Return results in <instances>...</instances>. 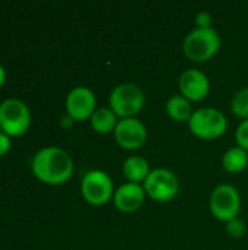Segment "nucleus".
Masks as SVG:
<instances>
[{"instance_id":"nucleus-11","label":"nucleus","mask_w":248,"mask_h":250,"mask_svg":"<svg viewBox=\"0 0 248 250\" xmlns=\"http://www.w3.org/2000/svg\"><path fill=\"white\" fill-rule=\"evenodd\" d=\"M178 86L181 95L186 97L189 101H200L206 98L210 91V82L208 76L197 69L184 70L180 76Z\"/></svg>"},{"instance_id":"nucleus-14","label":"nucleus","mask_w":248,"mask_h":250,"mask_svg":"<svg viewBox=\"0 0 248 250\" xmlns=\"http://www.w3.org/2000/svg\"><path fill=\"white\" fill-rule=\"evenodd\" d=\"M167 113L172 120L177 122H189L193 116L190 101L183 95H174L167 101Z\"/></svg>"},{"instance_id":"nucleus-4","label":"nucleus","mask_w":248,"mask_h":250,"mask_svg":"<svg viewBox=\"0 0 248 250\" xmlns=\"http://www.w3.org/2000/svg\"><path fill=\"white\" fill-rule=\"evenodd\" d=\"M145 104L143 91L134 83H121L110 95V108L117 117L130 119L136 116Z\"/></svg>"},{"instance_id":"nucleus-10","label":"nucleus","mask_w":248,"mask_h":250,"mask_svg":"<svg viewBox=\"0 0 248 250\" xmlns=\"http://www.w3.org/2000/svg\"><path fill=\"white\" fill-rule=\"evenodd\" d=\"M114 138L124 149H139L145 145L148 132L145 125L134 117L120 119L114 129Z\"/></svg>"},{"instance_id":"nucleus-21","label":"nucleus","mask_w":248,"mask_h":250,"mask_svg":"<svg viewBox=\"0 0 248 250\" xmlns=\"http://www.w3.org/2000/svg\"><path fill=\"white\" fill-rule=\"evenodd\" d=\"M12 146V142H10V136H7L4 132L0 130V157L6 155L9 152Z\"/></svg>"},{"instance_id":"nucleus-9","label":"nucleus","mask_w":248,"mask_h":250,"mask_svg":"<svg viewBox=\"0 0 248 250\" xmlns=\"http://www.w3.org/2000/svg\"><path fill=\"white\" fill-rule=\"evenodd\" d=\"M96 107L95 94L86 86L73 88L66 97V111L67 116L75 122H85L92 117Z\"/></svg>"},{"instance_id":"nucleus-13","label":"nucleus","mask_w":248,"mask_h":250,"mask_svg":"<svg viewBox=\"0 0 248 250\" xmlns=\"http://www.w3.org/2000/svg\"><path fill=\"white\" fill-rule=\"evenodd\" d=\"M123 173H124L126 179L129 180V183H137L139 185L140 182L146 180L151 170H149V164L145 158H142L139 155H133L124 161Z\"/></svg>"},{"instance_id":"nucleus-17","label":"nucleus","mask_w":248,"mask_h":250,"mask_svg":"<svg viewBox=\"0 0 248 250\" xmlns=\"http://www.w3.org/2000/svg\"><path fill=\"white\" fill-rule=\"evenodd\" d=\"M231 110L232 113L240 117V119H248V86L247 88H243L241 91H238L235 94V97L232 98V103H231Z\"/></svg>"},{"instance_id":"nucleus-7","label":"nucleus","mask_w":248,"mask_h":250,"mask_svg":"<svg viewBox=\"0 0 248 250\" xmlns=\"http://www.w3.org/2000/svg\"><path fill=\"white\" fill-rule=\"evenodd\" d=\"M145 192L158 202H168L174 199L180 190L178 177L167 168H156L149 173L143 182Z\"/></svg>"},{"instance_id":"nucleus-8","label":"nucleus","mask_w":248,"mask_h":250,"mask_svg":"<svg viewBox=\"0 0 248 250\" xmlns=\"http://www.w3.org/2000/svg\"><path fill=\"white\" fill-rule=\"evenodd\" d=\"M80 189H82L83 199L88 204L99 207L111 199L114 186L111 177L105 171L92 170L83 176Z\"/></svg>"},{"instance_id":"nucleus-3","label":"nucleus","mask_w":248,"mask_h":250,"mask_svg":"<svg viewBox=\"0 0 248 250\" xmlns=\"http://www.w3.org/2000/svg\"><path fill=\"white\" fill-rule=\"evenodd\" d=\"M31 126V111L19 98H7L0 104V130L7 136H20Z\"/></svg>"},{"instance_id":"nucleus-2","label":"nucleus","mask_w":248,"mask_h":250,"mask_svg":"<svg viewBox=\"0 0 248 250\" xmlns=\"http://www.w3.org/2000/svg\"><path fill=\"white\" fill-rule=\"evenodd\" d=\"M221 47V37L213 28H196L191 31L184 42V54L193 62H208L210 60Z\"/></svg>"},{"instance_id":"nucleus-23","label":"nucleus","mask_w":248,"mask_h":250,"mask_svg":"<svg viewBox=\"0 0 248 250\" xmlns=\"http://www.w3.org/2000/svg\"><path fill=\"white\" fill-rule=\"evenodd\" d=\"M4 82H6V70H4V67L0 64V88L4 85Z\"/></svg>"},{"instance_id":"nucleus-5","label":"nucleus","mask_w":248,"mask_h":250,"mask_svg":"<svg viewBox=\"0 0 248 250\" xmlns=\"http://www.w3.org/2000/svg\"><path fill=\"white\" fill-rule=\"evenodd\" d=\"M189 126L191 133L200 139H216L225 133L228 122L216 108H200L193 113Z\"/></svg>"},{"instance_id":"nucleus-12","label":"nucleus","mask_w":248,"mask_h":250,"mask_svg":"<svg viewBox=\"0 0 248 250\" xmlns=\"http://www.w3.org/2000/svg\"><path fill=\"white\" fill-rule=\"evenodd\" d=\"M145 189L137 183H124L114 193V205L121 212L137 211L145 201Z\"/></svg>"},{"instance_id":"nucleus-6","label":"nucleus","mask_w":248,"mask_h":250,"mask_svg":"<svg viewBox=\"0 0 248 250\" xmlns=\"http://www.w3.org/2000/svg\"><path fill=\"white\" fill-rule=\"evenodd\" d=\"M210 212L213 214L215 218L219 221L228 223L234 218H237L240 208H241V199L238 190L228 185H219L213 189L209 201Z\"/></svg>"},{"instance_id":"nucleus-15","label":"nucleus","mask_w":248,"mask_h":250,"mask_svg":"<svg viewBox=\"0 0 248 250\" xmlns=\"http://www.w3.org/2000/svg\"><path fill=\"white\" fill-rule=\"evenodd\" d=\"M117 123H118V120H117V116L114 114V111L111 108H105V107L96 108L91 117L92 129L98 133L114 132Z\"/></svg>"},{"instance_id":"nucleus-20","label":"nucleus","mask_w":248,"mask_h":250,"mask_svg":"<svg viewBox=\"0 0 248 250\" xmlns=\"http://www.w3.org/2000/svg\"><path fill=\"white\" fill-rule=\"evenodd\" d=\"M196 23H197V28H212L210 23H212V16L210 13L208 12H200L197 13L196 16Z\"/></svg>"},{"instance_id":"nucleus-1","label":"nucleus","mask_w":248,"mask_h":250,"mask_svg":"<svg viewBox=\"0 0 248 250\" xmlns=\"http://www.w3.org/2000/svg\"><path fill=\"white\" fill-rule=\"evenodd\" d=\"M31 168L38 180L47 185H63L73 174V160L58 146H47L34 155Z\"/></svg>"},{"instance_id":"nucleus-22","label":"nucleus","mask_w":248,"mask_h":250,"mask_svg":"<svg viewBox=\"0 0 248 250\" xmlns=\"http://www.w3.org/2000/svg\"><path fill=\"white\" fill-rule=\"evenodd\" d=\"M73 122H75V120H73L72 117H69L67 114L63 116V117L60 119V125H61L63 129H70V127L73 126Z\"/></svg>"},{"instance_id":"nucleus-18","label":"nucleus","mask_w":248,"mask_h":250,"mask_svg":"<svg viewBox=\"0 0 248 250\" xmlns=\"http://www.w3.org/2000/svg\"><path fill=\"white\" fill-rule=\"evenodd\" d=\"M227 231H228V234L231 237H235V239L243 237V234L246 233V224H244L243 220H240L237 217V218L227 223Z\"/></svg>"},{"instance_id":"nucleus-16","label":"nucleus","mask_w":248,"mask_h":250,"mask_svg":"<svg viewBox=\"0 0 248 250\" xmlns=\"http://www.w3.org/2000/svg\"><path fill=\"white\" fill-rule=\"evenodd\" d=\"M222 164L229 173H241L248 166V152L241 146L229 148L222 158Z\"/></svg>"},{"instance_id":"nucleus-19","label":"nucleus","mask_w":248,"mask_h":250,"mask_svg":"<svg viewBox=\"0 0 248 250\" xmlns=\"http://www.w3.org/2000/svg\"><path fill=\"white\" fill-rule=\"evenodd\" d=\"M235 138H237V142H238V146H241L243 149L248 151V119L244 120L238 129H237V133H235Z\"/></svg>"}]
</instances>
